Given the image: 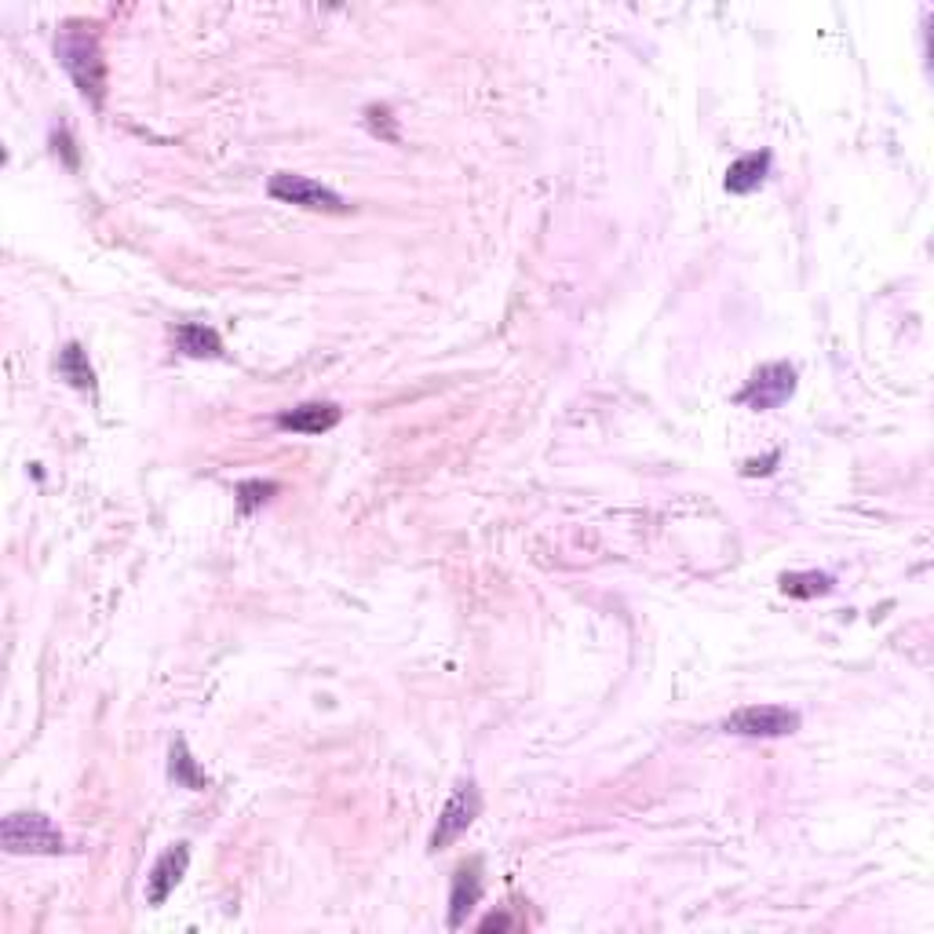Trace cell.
<instances>
[{
  "mask_svg": "<svg viewBox=\"0 0 934 934\" xmlns=\"http://www.w3.org/2000/svg\"><path fill=\"white\" fill-rule=\"evenodd\" d=\"M56 56L62 62V70L74 77L81 96H85L91 107H102V96H107V62H102L99 37L91 34V26L85 23L62 26V34L56 40Z\"/></svg>",
  "mask_w": 934,
  "mask_h": 934,
  "instance_id": "cell-1",
  "label": "cell"
},
{
  "mask_svg": "<svg viewBox=\"0 0 934 934\" xmlns=\"http://www.w3.org/2000/svg\"><path fill=\"white\" fill-rule=\"evenodd\" d=\"M0 844L8 855H62L66 839L56 828L48 814L37 811H15L0 825Z\"/></svg>",
  "mask_w": 934,
  "mask_h": 934,
  "instance_id": "cell-2",
  "label": "cell"
},
{
  "mask_svg": "<svg viewBox=\"0 0 934 934\" xmlns=\"http://www.w3.org/2000/svg\"><path fill=\"white\" fill-rule=\"evenodd\" d=\"M274 201H285V205H299V209H310V212H329V216H344L351 205L340 197L336 191H329L325 183L318 180H307V175H296V172H278L271 175L267 183Z\"/></svg>",
  "mask_w": 934,
  "mask_h": 934,
  "instance_id": "cell-3",
  "label": "cell"
},
{
  "mask_svg": "<svg viewBox=\"0 0 934 934\" xmlns=\"http://www.w3.org/2000/svg\"><path fill=\"white\" fill-rule=\"evenodd\" d=\"M479 811H482L479 785H475L471 777H467V782L456 785L453 796L445 799V807H442V814H439V825H434V833H431L428 850H434V855H439V850H445L450 844H456V839H460L467 828L475 825Z\"/></svg>",
  "mask_w": 934,
  "mask_h": 934,
  "instance_id": "cell-4",
  "label": "cell"
},
{
  "mask_svg": "<svg viewBox=\"0 0 934 934\" xmlns=\"http://www.w3.org/2000/svg\"><path fill=\"white\" fill-rule=\"evenodd\" d=\"M796 394V369L788 361H766L749 377V383L738 391V406H749L755 413L785 406Z\"/></svg>",
  "mask_w": 934,
  "mask_h": 934,
  "instance_id": "cell-5",
  "label": "cell"
},
{
  "mask_svg": "<svg viewBox=\"0 0 934 934\" xmlns=\"http://www.w3.org/2000/svg\"><path fill=\"white\" fill-rule=\"evenodd\" d=\"M726 734L738 738H788L799 730V712L782 709V704H749L723 720Z\"/></svg>",
  "mask_w": 934,
  "mask_h": 934,
  "instance_id": "cell-6",
  "label": "cell"
},
{
  "mask_svg": "<svg viewBox=\"0 0 934 934\" xmlns=\"http://www.w3.org/2000/svg\"><path fill=\"white\" fill-rule=\"evenodd\" d=\"M186 865H191V847L186 844L169 847L158 861H153V869L147 876V901L150 906H164V901H169V895L186 876Z\"/></svg>",
  "mask_w": 934,
  "mask_h": 934,
  "instance_id": "cell-7",
  "label": "cell"
},
{
  "mask_svg": "<svg viewBox=\"0 0 934 934\" xmlns=\"http://www.w3.org/2000/svg\"><path fill=\"white\" fill-rule=\"evenodd\" d=\"M479 898H482V861H479V858H471V861H464V865L453 873V887H450V920H445V923H450V931L464 927L467 912H471L475 906H479Z\"/></svg>",
  "mask_w": 934,
  "mask_h": 934,
  "instance_id": "cell-8",
  "label": "cell"
},
{
  "mask_svg": "<svg viewBox=\"0 0 934 934\" xmlns=\"http://www.w3.org/2000/svg\"><path fill=\"white\" fill-rule=\"evenodd\" d=\"M340 406H332V402H304V406L296 409H285L282 417H278V428L282 431H293V434H325L340 423Z\"/></svg>",
  "mask_w": 934,
  "mask_h": 934,
  "instance_id": "cell-9",
  "label": "cell"
},
{
  "mask_svg": "<svg viewBox=\"0 0 934 934\" xmlns=\"http://www.w3.org/2000/svg\"><path fill=\"white\" fill-rule=\"evenodd\" d=\"M766 172H771V150H752V153H745V158H738L730 169H726L723 183H726V191H730V194H752V191H760V186H763Z\"/></svg>",
  "mask_w": 934,
  "mask_h": 934,
  "instance_id": "cell-10",
  "label": "cell"
},
{
  "mask_svg": "<svg viewBox=\"0 0 934 934\" xmlns=\"http://www.w3.org/2000/svg\"><path fill=\"white\" fill-rule=\"evenodd\" d=\"M175 347H180L186 358H220L223 355L220 332L209 325H194V321H183V325L175 329Z\"/></svg>",
  "mask_w": 934,
  "mask_h": 934,
  "instance_id": "cell-11",
  "label": "cell"
},
{
  "mask_svg": "<svg viewBox=\"0 0 934 934\" xmlns=\"http://www.w3.org/2000/svg\"><path fill=\"white\" fill-rule=\"evenodd\" d=\"M59 372H62V380H66L70 388H77V391L96 388V372H91L88 355H85V347H81V344H66L59 351Z\"/></svg>",
  "mask_w": 934,
  "mask_h": 934,
  "instance_id": "cell-12",
  "label": "cell"
},
{
  "mask_svg": "<svg viewBox=\"0 0 934 934\" xmlns=\"http://www.w3.org/2000/svg\"><path fill=\"white\" fill-rule=\"evenodd\" d=\"M782 591L792 599H818L833 591V577L818 574V569H803V574H785L782 577Z\"/></svg>",
  "mask_w": 934,
  "mask_h": 934,
  "instance_id": "cell-13",
  "label": "cell"
},
{
  "mask_svg": "<svg viewBox=\"0 0 934 934\" xmlns=\"http://www.w3.org/2000/svg\"><path fill=\"white\" fill-rule=\"evenodd\" d=\"M169 771H172L175 782L186 785V788H194V792H205V788H209V777L197 771V760H194L191 752H186V741H183V738L172 745V763H169Z\"/></svg>",
  "mask_w": 934,
  "mask_h": 934,
  "instance_id": "cell-14",
  "label": "cell"
},
{
  "mask_svg": "<svg viewBox=\"0 0 934 934\" xmlns=\"http://www.w3.org/2000/svg\"><path fill=\"white\" fill-rule=\"evenodd\" d=\"M274 493H278V482H259V479L242 482L237 486V507H242L245 515H253L256 507H263Z\"/></svg>",
  "mask_w": 934,
  "mask_h": 934,
  "instance_id": "cell-15",
  "label": "cell"
},
{
  "mask_svg": "<svg viewBox=\"0 0 934 934\" xmlns=\"http://www.w3.org/2000/svg\"><path fill=\"white\" fill-rule=\"evenodd\" d=\"M366 121H369V128L377 132L380 139H388V143H398V128H394V118H391V110L388 107H369L366 110Z\"/></svg>",
  "mask_w": 934,
  "mask_h": 934,
  "instance_id": "cell-16",
  "label": "cell"
},
{
  "mask_svg": "<svg viewBox=\"0 0 934 934\" xmlns=\"http://www.w3.org/2000/svg\"><path fill=\"white\" fill-rule=\"evenodd\" d=\"M512 927H515V920L507 917V912H493V917H486L479 923V931H486V934H490V931H512Z\"/></svg>",
  "mask_w": 934,
  "mask_h": 934,
  "instance_id": "cell-17",
  "label": "cell"
},
{
  "mask_svg": "<svg viewBox=\"0 0 934 934\" xmlns=\"http://www.w3.org/2000/svg\"><path fill=\"white\" fill-rule=\"evenodd\" d=\"M59 147H62V153H66V164H70V169H77V153H74V139H70V136H66V132H62V136H59V132H56V150H59Z\"/></svg>",
  "mask_w": 934,
  "mask_h": 934,
  "instance_id": "cell-18",
  "label": "cell"
},
{
  "mask_svg": "<svg viewBox=\"0 0 934 934\" xmlns=\"http://www.w3.org/2000/svg\"><path fill=\"white\" fill-rule=\"evenodd\" d=\"M771 464H777V453H771L766 460H749V464H745V475H771L774 471Z\"/></svg>",
  "mask_w": 934,
  "mask_h": 934,
  "instance_id": "cell-19",
  "label": "cell"
}]
</instances>
